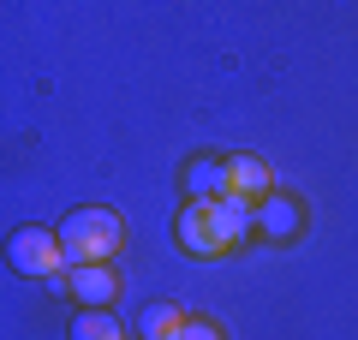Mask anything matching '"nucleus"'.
<instances>
[{
    "mask_svg": "<svg viewBox=\"0 0 358 340\" xmlns=\"http://www.w3.org/2000/svg\"><path fill=\"white\" fill-rule=\"evenodd\" d=\"M6 263H13V275H30V281H48L60 269H72L54 227H18L13 245H6Z\"/></svg>",
    "mask_w": 358,
    "mask_h": 340,
    "instance_id": "f03ea898",
    "label": "nucleus"
},
{
    "mask_svg": "<svg viewBox=\"0 0 358 340\" xmlns=\"http://www.w3.org/2000/svg\"><path fill=\"white\" fill-rule=\"evenodd\" d=\"M72 340H131V334L114 323V311H78V323H72Z\"/></svg>",
    "mask_w": 358,
    "mask_h": 340,
    "instance_id": "9d476101",
    "label": "nucleus"
},
{
    "mask_svg": "<svg viewBox=\"0 0 358 340\" xmlns=\"http://www.w3.org/2000/svg\"><path fill=\"white\" fill-rule=\"evenodd\" d=\"M66 287H72V299L84 304V311H114V299H120L114 263H78V269H66Z\"/></svg>",
    "mask_w": 358,
    "mask_h": 340,
    "instance_id": "20e7f679",
    "label": "nucleus"
},
{
    "mask_svg": "<svg viewBox=\"0 0 358 340\" xmlns=\"http://www.w3.org/2000/svg\"><path fill=\"white\" fill-rule=\"evenodd\" d=\"M60 245H66V263H114L120 245H126V221L120 209L108 203H90V209H72L60 221Z\"/></svg>",
    "mask_w": 358,
    "mask_h": 340,
    "instance_id": "f257e3e1",
    "label": "nucleus"
},
{
    "mask_svg": "<svg viewBox=\"0 0 358 340\" xmlns=\"http://www.w3.org/2000/svg\"><path fill=\"white\" fill-rule=\"evenodd\" d=\"M173 340H227V334H221V323H215V316H185Z\"/></svg>",
    "mask_w": 358,
    "mask_h": 340,
    "instance_id": "9b49d317",
    "label": "nucleus"
},
{
    "mask_svg": "<svg viewBox=\"0 0 358 340\" xmlns=\"http://www.w3.org/2000/svg\"><path fill=\"white\" fill-rule=\"evenodd\" d=\"M227 197V162L221 155H192L185 162V203H215Z\"/></svg>",
    "mask_w": 358,
    "mask_h": 340,
    "instance_id": "0eeeda50",
    "label": "nucleus"
},
{
    "mask_svg": "<svg viewBox=\"0 0 358 340\" xmlns=\"http://www.w3.org/2000/svg\"><path fill=\"white\" fill-rule=\"evenodd\" d=\"M251 227H257V203H245V197H215V233H221V245L227 251H239L245 239H251Z\"/></svg>",
    "mask_w": 358,
    "mask_h": 340,
    "instance_id": "6e6552de",
    "label": "nucleus"
},
{
    "mask_svg": "<svg viewBox=\"0 0 358 340\" xmlns=\"http://www.w3.org/2000/svg\"><path fill=\"white\" fill-rule=\"evenodd\" d=\"M227 191L245 203H263L275 197V173H268L263 155H227Z\"/></svg>",
    "mask_w": 358,
    "mask_h": 340,
    "instance_id": "423d86ee",
    "label": "nucleus"
},
{
    "mask_svg": "<svg viewBox=\"0 0 358 340\" xmlns=\"http://www.w3.org/2000/svg\"><path fill=\"white\" fill-rule=\"evenodd\" d=\"M257 233H263V239H275V245L299 239V233H305V209H299V197H287V191L263 197V203H257Z\"/></svg>",
    "mask_w": 358,
    "mask_h": 340,
    "instance_id": "39448f33",
    "label": "nucleus"
},
{
    "mask_svg": "<svg viewBox=\"0 0 358 340\" xmlns=\"http://www.w3.org/2000/svg\"><path fill=\"white\" fill-rule=\"evenodd\" d=\"M138 340H143V334H138Z\"/></svg>",
    "mask_w": 358,
    "mask_h": 340,
    "instance_id": "f8f14e48",
    "label": "nucleus"
},
{
    "mask_svg": "<svg viewBox=\"0 0 358 340\" xmlns=\"http://www.w3.org/2000/svg\"><path fill=\"white\" fill-rule=\"evenodd\" d=\"M173 239H179L185 257H221L227 245H221V233H215V203H185L179 221H173Z\"/></svg>",
    "mask_w": 358,
    "mask_h": 340,
    "instance_id": "7ed1b4c3",
    "label": "nucleus"
},
{
    "mask_svg": "<svg viewBox=\"0 0 358 340\" xmlns=\"http://www.w3.org/2000/svg\"><path fill=\"white\" fill-rule=\"evenodd\" d=\"M179 323H185V311H179V304H167V299L138 311V334H143V340H173Z\"/></svg>",
    "mask_w": 358,
    "mask_h": 340,
    "instance_id": "1a4fd4ad",
    "label": "nucleus"
}]
</instances>
